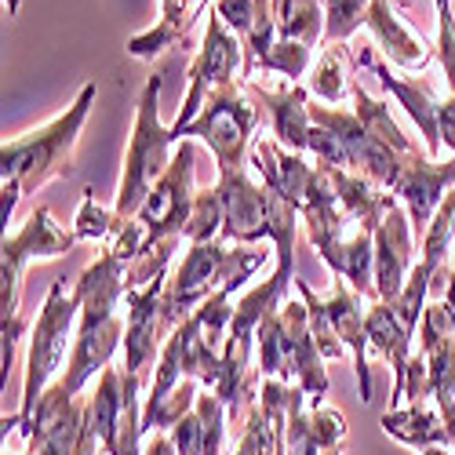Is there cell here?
<instances>
[{"label":"cell","mask_w":455,"mask_h":455,"mask_svg":"<svg viewBox=\"0 0 455 455\" xmlns=\"http://www.w3.org/2000/svg\"><path fill=\"white\" fill-rule=\"evenodd\" d=\"M95 99H99V88L84 84L81 95L73 99V106H66V113H59L55 121L4 139V146H0V194H4L0 219L4 222H12L22 197H33L44 186L73 175V149H77L81 128Z\"/></svg>","instance_id":"6da1fadb"},{"label":"cell","mask_w":455,"mask_h":455,"mask_svg":"<svg viewBox=\"0 0 455 455\" xmlns=\"http://www.w3.org/2000/svg\"><path fill=\"white\" fill-rule=\"evenodd\" d=\"M222 204V234L226 244H262L270 241L277 255V270L295 274V234H299V208L281 194L244 172H222L215 182Z\"/></svg>","instance_id":"7a4b0ae2"},{"label":"cell","mask_w":455,"mask_h":455,"mask_svg":"<svg viewBox=\"0 0 455 455\" xmlns=\"http://www.w3.org/2000/svg\"><path fill=\"white\" fill-rule=\"evenodd\" d=\"M259 371L262 379H281V383H295L310 397V408H321L331 383H328V361L314 339L310 328V310L295 291L281 302L274 314H267L259 328L255 343Z\"/></svg>","instance_id":"3957f363"},{"label":"cell","mask_w":455,"mask_h":455,"mask_svg":"<svg viewBox=\"0 0 455 455\" xmlns=\"http://www.w3.org/2000/svg\"><path fill=\"white\" fill-rule=\"evenodd\" d=\"M81 324V302L73 291H66V281H55L44 295V307L29 328V354H26V375H22V404L15 411L19 434L33 419L36 404L48 394V387L66 371V361L77 343Z\"/></svg>","instance_id":"277c9868"},{"label":"cell","mask_w":455,"mask_h":455,"mask_svg":"<svg viewBox=\"0 0 455 455\" xmlns=\"http://www.w3.org/2000/svg\"><path fill=\"white\" fill-rule=\"evenodd\" d=\"M267 262H270V251L259 244H226V241L186 244L182 262L164 288V307L172 321L182 324L204 299H212L226 284L251 281V274L259 267H267Z\"/></svg>","instance_id":"5b68a950"},{"label":"cell","mask_w":455,"mask_h":455,"mask_svg":"<svg viewBox=\"0 0 455 455\" xmlns=\"http://www.w3.org/2000/svg\"><path fill=\"white\" fill-rule=\"evenodd\" d=\"M161 88H164V77L154 73L139 95V106H135L124 172H121V186H117V201H113V208L128 219H135L139 208L146 204V197L154 194V186L161 182V175L168 172V164L175 157L172 146H179L172 128L161 124Z\"/></svg>","instance_id":"8992f818"},{"label":"cell","mask_w":455,"mask_h":455,"mask_svg":"<svg viewBox=\"0 0 455 455\" xmlns=\"http://www.w3.org/2000/svg\"><path fill=\"white\" fill-rule=\"evenodd\" d=\"M259 117H262V106L251 99L248 84L244 81L226 84V88L208 95V102L201 106L197 117L179 132V142L182 139L208 142V149L215 154V164H219V175L222 172H244L248 168L244 164L248 142L255 139Z\"/></svg>","instance_id":"52a82bcc"},{"label":"cell","mask_w":455,"mask_h":455,"mask_svg":"<svg viewBox=\"0 0 455 455\" xmlns=\"http://www.w3.org/2000/svg\"><path fill=\"white\" fill-rule=\"evenodd\" d=\"M77 248V234L62 230L48 208H33L0 248V321H19L22 281L33 259H59Z\"/></svg>","instance_id":"ba28073f"},{"label":"cell","mask_w":455,"mask_h":455,"mask_svg":"<svg viewBox=\"0 0 455 455\" xmlns=\"http://www.w3.org/2000/svg\"><path fill=\"white\" fill-rule=\"evenodd\" d=\"M244 69H248L244 41L212 12L208 26H204V41L194 55V66H189V88H186V99L179 106V117L172 124V135L179 139V132L197 117L212 92H219L226 84H237V81H248Z\"/></svg>","instance_id":"9c48e42d"},{"label":"cell","mask_w":455,"mask_h":455,"mask_svg":"<svg viewBox=\"0 0 455 455\" xmlns=\"http://www.w3.org/2000/svg\"><path fill=\"white\" fill-rule=\"evenodd\" d=\"M197 194H201L197 189V149H194V139H182L175 146V157H172L168 172L161 175V182L154 186V194L146 197V204L135 215L146 226V237L149 241L182 237L189 215H194Z\"/></svg>","instance_id":"30bf717a"},{"label":"cell","mask_w":455,"mask_h":455,"mask_svg":"<svg viewBox=\"0 0 455 455\" xmlns=\"http://www.w3.org/2000/svg\"><path fill=\"white\" fill-rule=\"evenodd\" d=\"M164 288L168 277L146 284V288H132L124 291V307H128V335H124V364L121 371L139 379L146 387L149 368H157L161 350L172 339V331L179 328L164 307Z\"/></svg>","instance_id":"8fae6325"},{"label":"cell","mask_w":455,"mask_h":455,"mask_svg":"<svg viewBox=\"0 0 455 455\" xmlns=\"http://www.w3.org/2000/svg\"><path fill=\"white\" fill-rule=\"evenodd\" d=\"M357 66L375 73L379 84H383L397 99V106L415 121V128L423 135V149L434 161H444L441 157L444 154V146H441V106H444V99H441L437 84L427 77V73H415V77L411 73H397L394 66H387V59L375 55V48H364L357 55Z\"/></svg>","instance_id":"7c38bea8"},{"label":"cell","mask_w":455,"mask_h":455,"mask_svg":"<svg viewBox=\"0 0 455 455\" xmlns=\"http://www.w3.org/2000/svg\"><path fill=\"white\" fill-rule=\"evenodd\" d=\"M364 29L371 33V41L379 52H383V59L394 69L411 73V77L415 73H427L430 62L437 59V48L419 29L408 26L401 0H371L368 15H364Z\"/></svg>","instance_id":"4fadbf2b"},{"label":"cell","mask_w":455,"mask_h":455,"mask_svg":"<svg viewBox=\"0 0 455 455\" xmlns=\"http://www.w3.org/2000/svg\"><path fill=\"white\" fill-rule=\"evenodd\" d=\"M451 186H455V157L451 161H434L430 154H423V149H411V154L404 157V164H401V175H397L390 194L404 204L415 234L423 237L430 219L441 208V201L451 194Z\"/></svg>","instance_id":"5bb4252c"},{"label":"cell","mask_w":455,"mask_h":455,"mask_svg":"<svg viewBox=\"0 0 455 455\" xmlns=\"http://www.w3.org/2000/svg\"><path fill=\"white\" fill-rule=\"evenodd\" d=\"M415 270V241H411V219L404 204L390 194L383 222L375 226V295L390 302L404 291Z\"/></svg>","instance_id":"9a60e30c"},{"label":"cell","mask_w":455,"mask_h":455,"mask_svg":"<svg viewBox=\"0 0 455 455\" xmlns=\"http://www.w3.org/2000/svg\"><path fill=\"white\" fill-rule=\"evenodd\" d=\"M81 419H84V397L69 394L55 379L22 430L29 441L26 455H73L81 437Z\"/></svg>","instance_id":"2e32d148"},{"label":"cell","mask_w":455,"mask_h":455,"mask_svg":"<svg viewBox=\"0 0 455 455\" xmlns=\"http://www.w3.org/2000/svg\"><path fill=\"white\" fill-rule=\"evenodd\" d=\"M128 335V317L124 314H109L99 321H81L77 324V343H73V354L66 361V371L59 375V383L69 394H84V387L95 379V371H106L117 357V350L124 347Z\"/></svg>","instance_id":"e0dca14e"},{"label":"cell","mask_w":455,"mask_h":455,"mask_svg":"<svg viewBox=\"0 0 455 455\" xmlns=\"http://www.w3.org/2000/svg\"><path fill=\"white\" fill-rule=\"evenodd\" d=\"M121 423H124V371L109 364L106 371H99L95 390L84 397V419L73 455H117Z\"/></svg>","instance_id":"ac0fdd59"},{"label":"cell","mask_w":455,"mask_h":455,"mask_svg":"<svg viewBox=\"0 0 455 455\" xmlns=\"http://www.w3.org/2000/svg\"><path fill=\"white\" fill-rule=\"evenodd\" d=\"M347 419L343 411L328 404L310 408V397L299 387L291 390V408L284 423V455H343L347 444Z\"/></svg>","instance_id":"d6986e66"},{"label":"cell","mask_w":455,"mask_h":455,"mask_svg":"<svg viewBox=\"0 0 455 455\" xmlns=\"http://www.w3.org/2000/svg\"><path fill=\"white\" fill-rule=\"evenodd\" d=\"M248 92L251 99L262 106L267 121L274 128V139L295 154H307L310 157V132H314V121H310V92L302 84H291V81H277V84H262V81H248Z\"/></svg>","instance_id":"ffe728a7"},{"label":"cell","mask_w":455,"mask_h":455,"mask_svg":"<svg viewBox=\"0 0 455 455\" xmlns=\"http://www.w3.org/2000/svg\"><path fill=\"white\" fill-rule=\"evenodd\" d=\"M324 314L331 331L339 335V343L347 347V354L354 357V371H357V387H361V401H371V368H368V307L364 295H357L343 277H335L331 295L324 299Z\"/></svg>","instance_id":"44dd1931"},{"label":"cell","mask_w":455,"mask_h":455,"mask_svg":"<svg viewBox=\"0 0 455 455\" xmlns=\"http://www.w3.org/2000/svg\"><path fill=\"white\" fill-rule=\"evenodd\" d=\"M251 168L274 194H281L295 208H302V201H307L314 186V175H317V164L307 161V154H295V149L281 146L270 135H259L251 142Z\"/></svg>","instance_id":"7402d4cb"},{"label":"cell","mask_w":455,"mask_h":455,"mask_svg":"<svg viewBox=\"0 0 455 455\" xmlns=\"http://www.w3.org/2000/svg\"><path fill=\"white\" fill-rule=\"evenodd\" d=\"M208 4L215 0H161V19L154 29H146L128 41V55L132 59H157L168 48H189V36L194 26L204 19Z\"/></svg>","instance_id":"603a6c76"},{"label":"cell","mask_w":455,"mask_h":455,"mask_svg":"<svg viewBox=\"0 0 455 455\" xmlns=\"http://www.w3.org/2000/svg\"><path fill=\"white\" fill-rule=\"evenodd\" d=\"M215 15L230 26L241 41H244V55H248V69L244 77L251 81L255 73V59L267 55L277 44V19H274V0H215ZM244 81V84H248Z\"/></svg>","instance_id":"cb8c5ba5"},{"label":"cell","mask_w":455,"mask_h":455,"mask_svg":"<svg viewBox=\"0 0 455 455\" xmlns=\"http://www.w3.org/2000/svg\"><path fill=\"white\" fill-rule=\"evenodd\" d=\"M383 430L401 441L404 448H415V451H427V448H451V434H448V423L444 415L434 408V401H423V404H401V408H390L383 411Z\"/></svg>","instance_id":"d4e9b609"},{"label":"cell","mask_w":455,"mask_h":455,"mask_svg":"<svg viewBox=\"0 0 455 455\" xmlns=\"http://www.w3.org/2000/svg\"><path fill=\"white\" fill-rule=\"evenodd\" d=\"M354 66H357V55L347 48V44H328L310 73H307V92L314 102H324V106H347L350 95H354Z\"/></svg>","instance_id":"484cf974"},{"label":"cell","mask_w":455,"mask_h":455,"mask_svg":"<svg viewBox=\"0 0 455 455\" xmlns=\"http://www.w3.org/2000/svg\"><path fill=\"white\" fill-rule=\"evenodd\" d=\"M419 270L430 277V299H444V259L455 251V186H451V194L441 201L437 215L430 219L427 226V234H423V248H419Z\"/></svg>","instance_id":"4316f807"},{"label":"cell","mask_w":455,"mask_h":455,"mask_svg":"<svg viewBox=\"0 0 455 455\" xmlns=\"http://www.w3.org/2000/svg\"><path fill=\"white\" fill-rule=\"evenodd\" d=\"M277 41H299L317 52L324 41V0H274Z\"/></svg>","instance_id":"83f0119b"},{"label":"cell","mask_w":455,"mask_h":455,"mask_svg":"<svg viewBox=\"0 0 455 455\" xmlns=\"http://www.w3.org/2000/svg\"><path fill=\"white\" fill-rule=\"evenodd\" d=\"M350 106H354V113H357V121L368 128V135H375L379 142L394 146L397 154H411V149H419V146H415V139H408V135L401 132V124L394 121L390 106H387L383 99H371V95H368L361 84H354Z\"/></svg>","instance_id":"f1b7e54d"},{"label":"cell","mask_w":455,"mask_h":455,"mask_svg":"<svg viewBox=\"0 0 455 455\" xmlns=\"http://www.w3.org/2000/svg\"><path fill=\"white\" fill-rule=\"evenodd\" d=\"M124 222H128V215H121L117 208H102L95 201V189H84L81 208H77V215H73V234H77V241H92V244L106 248L124 230Z\"/></svg>","instance_id":"f546056e"},{"label":"cell","mask_w":455,"mask_h":455,"mask_svg":"<svg viewBox=\"0 0 455 455\" xmlns=\"http://www.w3.org/2000/svg\"><path fill=\"white\" fill-rule=\"evenodd\" d=\"M186 241L182 237H164V241H146V248L128 262V274H124V288H146V284H154L161 277H168V267H172V259L175 251L182 248Z\"/></svg>","instance_id":"4dcf8cb0"},{"label":"cell","mask_w":455,"mask_h":455,"mask_svg":"<svg viewBox=\"0 0 455 455\" xmlns=\"http://www.w3.org/2000/svg\"><path fill=\"white\" fill-rule=\"evenodd\" d=\"M314 59H317V52L307 48V44H299V41H277L267 55L255 59V73H277L281 81L299 84L310 73Z\"/></svg>","instance_id":"1f68e13d"},{"label":"cell","mask_w":455,"mask_h":455,"mask_svg":"<svg viewBox=\"0 0 455 455\" xmlns=\"http://www.w3.org/2000/svg\"><path fill=\"white\" fill-rule=\"evenodd\" d=\"M371 0H324V41L347 44L350 36L364 26Z\"/></svg>","instance_id":"d6a6232c"},{"label":"cell","mask_w":455,"mask_h":455,"mask_svg":"<svg viewBox=\"0 0 455 455\" xmlns=\"http://www.w3.org/2000/svg\"><path fill=\"white\" fill-rule=\"evenodd\" d=\"M222 234V204H219V194L215 186L201 189L197 201H194V215L186 222V244H208V241H219Z\"/></svg>","instance_id":"836d02e7"},{"label":"cell","mask_w":455,"mask_h":455,"mask_svg":"<svg viewBox=\"0 0 455 455\" xmlns=\"http://www.w3.org/2000/svg\"><path fill=\"white\" fill-rule=\"evenodd\" d=\"M437 8V62L444 73V88L455 99V15H451V0H434Z\"/></svg>","instance_id":"e575fe53"},{"label":"cell","mask_w":455,"mask_h":455,"mask_svg":"<svg viewBox=\"0 0 455 455\" xmlns=\"http://www.w3.org/2000/svg\"><path fill=\"white\" fill-rule=\"evenodd\" d=\"M168 434H172V441H175V451H179V455H204L208 430H204V419H201V411H197V408L189 411L186 419H179Z\"/></svg>","instance_id":"d590c367"},{"label":"cell","mask_w":455,"mask_h":455,"mask_svg":"<svg viewBox=\"0 0 455 455\" xmlns=\"http://www.w3.org/2000/svg\"><path fill=\"white\" fill-rule=\"evenodd\" d=\"M441 146H448L455 157V99L451 95H444V106H441Z\"/></svg>","instance_id":"8d00e7d4"},{"label":"cell","mask_w":455,"mask_h":455,"mask_svg":"<svg viewBox=\"0 0 455 455\" xmlns=\"http://www.w3.org/2000/svg\"><path fill=\"white\" fill-rule=\"evenodd\" d=\"M142 455H179V451H175L172 434H168V430H157V434H149V441H146V451H142Z\"/></svg>","instance_id":"74e56055"},{"label":"cell","mask_w":455,"mask_h":455,"mask_svg":"<svg viewBox=\"0 0 455 455\" xmlns=\"http://www.w3.org/2000/svg\"><path fill=\"white\" fill-rule=\"evenodd\" d=\"M444 302L455 310V251H451V270H448V284H444Z\"/></svg>","instance_id":"f35d334b"},{"label":"cell","mask_w":455,"mask_h":455,"mask_svg":"<svg viewBox=\"0 0 455 455\" xmlns=\"http://www.w3.org/2000/svg\"><path fill=\"white\" fill-rule=\"evenodd\" d=\"M423 455H455V448H427Z\"/></svg>","instance_id":"ab89813d"},{"label":"cell","mask_w":455,"mask_h":455,"mask_svg":"<svg viewBox=\"0 0 455 455\" xmlns=\"http://www.w3.org/2000/svg\"><path fill=\"white\" fill-rule=\"evenodd\" d=\"M4 4H8V15H19V4H22V0H4Z\"/></svg>","instance_id":"60d3db41"},{"label":"cell","mask_w":455,"mask_h":455,"mask_svg":"<svg viewBox=\"0 0 455 455\" xmlns=\"http://www.w3.org/2000/svg\"><path fill=\"white\" fill-rule=\"evenodd\" d=\"M4 455H15V451H8V448H4Z\"/></svg>","instance_id":"b9f144b4"}]
</instances>
